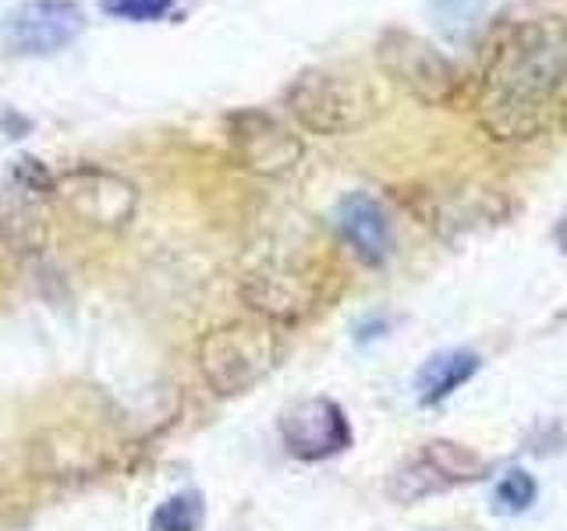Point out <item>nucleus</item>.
<instances>
[{"label": "nucleus", "mask_w": 567, "mask_h": 531, "mask_svg": "<svg viewBox=\"0 0 567 531\" xmlns=\"http://www.w3.org/2000/svg\"><path fill=\"white\" fill-rule=\"evenodd\" d=\"M478 132L501 146L543 138L567 114V22L557 14L507 25L475 85Z\"/></svg>", "instance_id": "obj_1"}, {"label": "nucleus", "mask_w": 567, "mask_h": 531, "mask_svg": "<svg viewBox=\"0 0 567 531\" xmlns=\"http://www.w3.org/2000/svg\"><path fill=\"white\" fill-rule=\"evenodd\" d=\"M288 114L309 135H351L380 114L377 93L354 75L333 67H306L284 93Z\"/></svg>", "instance_id": "obj_2"}, {"label": "nucleus", "mask_w": 567, "mask_h": 531, "mask_svg": "<svg viewBox=\"0 0 567 531\" xmlns=\"http://www.w3.org/2000/svg\"><path fill=\"white\" fill-rule=\"evenodd\" d=\"M199 372L217 397H241L284 358V341L270 323H227L199 341Z\"/></svg>", "instance_id": "obj_3"}, {"label": "nucleus", "mask_w": 567, "mask_h": 531, "mask_svg": "<svg viewBox=\"0 0 567 531\" xmlns=\"http://www.w3.org/2000/svg\"><path fill=\"white\" fill-rule=\"evenodd\" d=\"M377 61L390 82L425 106H447L461 93L457 64L419 32L398 25L383 29L377 40Z\"/></svg>", "instance_id": "obj_4"}, {"label": "nucleus", "mask_w": 567, "mask_h": 531, "mask_svg": "<svg viewBox=\"0 0 567 531\" xmlns=\"http://www.w3.org/2000/svg\"><path fill=\"white\" fill-rule=\"evenodd\" d=\"M50 191H58V177L35 156H18L0 185V238L14 252L32 256L43 248Z\"/></svg>", "instance_id": "obj_5"}, {"label": "nucleus", "mask_w": 567, "mask_h": 531, "mask_svg": "<svg viewBox=\"0 0 567 531\" xmlns=\"http://www.w3.org/2000/svg\"><path fill=\"white\" fill-rule=\"evenodd\" d=\"M227 138L238 164L256 177H288L298 170L301 156H306L301 135H295L288 124L259 111V106H245V111L230 114Z\"/></svg>", "instance_id": "obj_6"}, {"label": "nucleus", "mask_w": 567, "mask_h": 531, "mask_svg": "<svg viewBox=\"0 0 567 531\" xmlns=\"http://www.w3.org/2000/svg\"><path fill=\"white\" fill-rule=\"evenodd\" d=\"M284 450L298 460H330L351 447V421L330 397H306L280 415Z\"/></svg>", "instance_id": "obj_7"}, {"label": "nucleus", "mask_w": 567, "mask_h": 531, "mask_svg": "<svg viewBox=\"0 0 567 531\" xmlns=\"http://www.w3.org/2000/svg\"><path fill=\"white\" fill-rule=\"evenodd\" d=\"M85 32V14L75 0H29L4 22V40L25 58H50Z\"/></svg>", "instance_id": "obj_8"}, {"label": "nucleus", "mask_w": 567, "mask_h": 531, "mask_svg": "<svg viewBox=\"0 0 567 531\" xmlns=\"http://www.w3.org/2000/svg\"><path fill=\"white\" fill-rule=\"evenodd\" d=\"M58 191L64 206L75 212L82 223H93V227H124L135 217V206H138L135 185L103 167L68 170L58 181Z\"/></svg>", "instance_id": "obj_9"}, {"label": "nucleus", "mask_w": 567, "mask_h": 531, "mask_svg": "<svg viewBox=\"0 0 567 531\" xmlns=\"http://www.w3.org/2000/svg\"><path fill=\"white\" fill-rule=\"evenodd\" d=\"M333 227L341 230L344 244L365 266H383L394 252V227H390L383 206L365 191H351L333 206Z\"/></svg>", "instance_id": "obj_10"}, {"label": "nucleus", "mask_w": 567, "mask_h": 531, "mask_svg": "<svg viewBox=\"0 0 567 531\" xmlns=\"http://www.w3.org/2000/svg\"><path fill=\"white\" fill-rule=\"evenodd\" d=\"M245 301L270 323H295L309 309H316V283H309L301 273L288 266H262L252 277H245L241 288Z\"/></svg>", "instance_id": "obj_11"}, {"label": "nucleus", "mask_w": 567, "mask_h": 531, "mask_svg": "<svg viewBox=\"0 0 567 531\" xmlns=\"http://www.w3.org/2000/svg\"><path fill=\"white\" fill-rule=\"evenodd\" d=\"M483 368V358L468 347H447V351H436L430 358L422 362L419 376H415V397L419 404L433 407L440 400H447L454 389L465 386L475 372Z\"/></svg>", "instance_id": "obj_12"}, {"label": "nucleus", "mask_w": 567, "mask_h": 531, "mask_svg": "<svg viewBox=\"0 0 567 531\" xmlns=\"http://www.w3.org/2000/svg\"><path fill=\"white\" fill-rule=\"evenodd\" d=\"M430 212H422V223L436 227L440 235H451V230H468L475 223H483L489 217H496V212L504 209H493L496 195L489 191H447V195H433L430 191Z\"/></svg>", "instance_id": "obj_13"}, {"label": "nucleus", "mask_w": 567, "mask_h": 531, "mask_svg": "<svg viewBox=\"0 0 567 531\" xmlns=\"http://www.w3.org/2000/svg\"><path fill=\"white\" fill-rule=\"evenodd\" d=\"M425 454V460L440 471V478L447 482V489L454 486H472V482H483L489 475V460L483 454H475L465 442H454V439H430L419 447Z\"/></svg>", "instance_id": "obj_14"}, {"label": "nucleus", "mask_w": 567, "mask_h": 531, "mask_svg": "<svg viewBox=\"0 0 567 531\" xmlns=\"http://www.w3.org/2000/svg\"><path fill=\"white\" fill-rule=\"evenodd\" d=\"M436 492H447V482L440 478V471L425 460V454H412L408 460H401L398 468H390L386 475V496L394 503H419V500H430Z\"/></svg>", "instance_id": "obj_15"}, {"label": "nucleus", "mask_w": 567, "mask_h": 531, "mask_svg": "<svg viewBox=\"0 0 567 531\" xmlns=\"http://www.w3.org/2000/svg\"><path fill=\"white\" fill-rule=\"evenodd\" d=\"M489 8V0H433V22L436 29L447 35L451 43H465L468 35L483 25V14Z\"/></svg>", "instance_id": "obj_16"}, {"label": "nucleus", "mask_w": 567, "mask_h": 531, "mask_svg": "<svg viewBox=\"0 0 567 531\" xmlns=\"http://www.w3.org/2000/svg\"><path fill=\"white\" fill-rule=\"evenodd\" d=\"M539 496V482L532 478L525 468H511L501 475V482L493 489V510L504 513V518H518V513L532 510Z\"/></svg>", "instance_id": "obj_17"}, {"label": "nucleus", "mask_w": 567, "mask_h": 531, "mask_svg": "<svg viewBox=\"0 0 567 531\" xmlns=\"http://www.w3.org/2000/svg\"><path fill=\"white\" fill-rule=\"evenodd\" d=\"M203 528V496L177 492L153 510L150 531H199Z\"/></svg>", "instance_id": "obj_18"}, {"label": "nucleus", "mask_w": 567, "mask_h": 531, "mask_svg": "<svg viewBox=\"0 0 567 531\" xmlns=\"http://www.w3.org/2000/svg\"><path fill=\"white\" fill-rule=\"evenodd\" d=\"M100 8L124 22H159L174 11V0H100Z\"/></svg>", "instance_id": "obj_19"}, {"label": "nucleus", "mask_w": 567, "mask_h": 531, "mask_svg": "<svg viewBox=\"0 0 567 531\" xmlns=\"http://www.w3.org/2000/svg\"><path fill=\"white\" fill-rule=\"evenodd\" d=\"M554 241H557V248L567 256V209H564V217L557 220V227H554Z\"/></svg>", "instance_id": "obj_20"}]
</instances>
